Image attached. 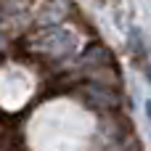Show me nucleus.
<instances>
[{"mask_svg":"<svg viewBox=\"0 0 151 151\" xmlns=\"http://www.w3.org/2000/svg\"><path fill=\"white\" fill-rule=\"evenodd\" d=\"M0 48H3V35H0Z\"/></svg>","mask_w":151,"mask_h":151,"instance_id":"f03ea898","label":"nucleus"},{"mask_svg":"<svg viewBox=\"0 0 151 151\" xmlns=\"http://www.w3.org/2000/svg\"><path fill=\"white\" fill-rule=\"evenodd\" d=\"M146 114H149V119H151V101H146Z\"/></svg>","mask_w":151,"mask_h":151,"instance_id":"f257e3e1","label":"nucleus"}]
</instances>
